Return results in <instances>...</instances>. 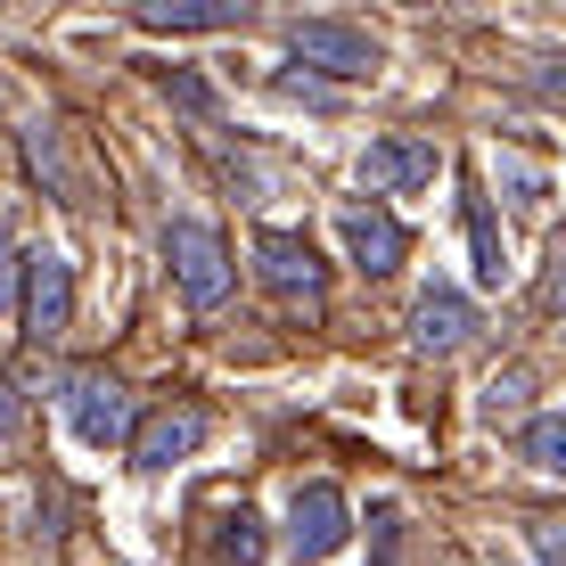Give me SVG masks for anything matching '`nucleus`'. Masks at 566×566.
<instances>
[{
    "instance_id": "1",
    "label": "nucleus",
    "mask_w": 566,
    "mask_h": 566,
    "mask_svg": "<svg viewBox=\"0 0 566 566\" xmlns=\"http://www.w3.org/2000/svg\"><path fill=\"white\" fill-rule=\"evenodd\" d=\"M287 50H296V66L321 74V83H369V74L386 66V50L369 42L361 25H337V17H296V25H287Z\"/></svg>"
},
{
    "instance_id": "2",
    "label": "nucleus",
    "mask_w": 566,
    "mask_h": 566,
    "mask_svg": "<svg viewBox=\"0 0 566 566\" xmlns=\"http://www.w3.org/2000/svg\"><path fill=\"white\" fill-rule=\"evenodd\" d=\"M165 263H172V280H181V296L198 312H213L230 296V280H239V263H230V247H222L213 222H172L165 230Z\"/></svg>"
},
{
    "instance_id": "3",
    "label": "nucleus",
    "mask_w": 566,
    "mask_h": 566,
    "mask_svg": "<svg viewBox=\"0 0 566 566\" xmlns=\"http://www.w3.org/2000/svg\"><path fill=\"white\" fill-rule=\"evenodd\" d=\"M66 419H74V436L99 443V452H107V443H132V436H140L132 395L107 378V369H74V378H66Z\"/></svg>"
},
{
    "instance_id": "4",
    "label": "nucleus",
    "mask_w": 566,
    "mask_h": 566,
    "mask_svg": "<svg viewBox=\"0 0 566 566\" xmlns=\"http://www.w3.org/2000/svg\"><path fill=\"white\" fill-rule=\"evenodd\" d=\"M345 534H354V510H345L337 484H296V510H287V558L321 566V558L345 551Z\"/></svg>"
},
{
    "instance_id": "5",
    "label": "nucleus",
    "mask_w": 566,
    "mask_h": 566,
    "mask_svg": "<svg viewBox=\"0 0 566 566\" xmlns=\"http://www.w3.org/2000/svg\"><path fill=\"white\" fill-rule=\"evenodd\" d=\"M66 321H74V271H66V255H25V337L57 345Z\"/></svg>"
},
{
    "instance_id": "6",
    "label": "nucleus",
    "mask_w": 566,
    "mask_h": 566,
    "mask_svg": "<svg viewBox=\"0 0 566 566\" xmlns=\"http://www.w3.org/2000/svg\"><path fill=\"white\" fill-rule=\"evenodd\" d=\"M255 263H263V280L280 287V296L321 304L328 271H321V255H312V239H304V230H255Z\"/></svg>"
},
{
    "instance_id": "7",
    "label": "nucleus",
    "mask_w": 566,
    "mask_h": 566,
    "mask_svg": "<svg viewBox=\"0 0 566 566\" xmlns=\"http://www.w3.org/2000/svg\"><path fill=\"white\" fill-rule=\"evenodd\" d=\"M443 172V148L419 140V132H395V140H369L361 148V181L369 189H427Z\"/></svg>"
},
{
    "instance_id": "8",
    "label": "nucleus",
    "mask_w": 566,
    "mask_h": 566,
    "mask_svg": "<svg viewBox=\"0 0 566 566\" xmlns=\"http://www.w3.org/2000/svg\"><path fill=\"white\" fill-rule=\"evenodd\" d=\"M198 443H206V411H198V402H165L156 419H140V436H132V460H140L148 476H156V468L189 460Z\"/></svg>"
},
{
    "instance_id": "9",
    "label": "nucleus",
    "mask_w": 566,
    "mask_h": 566,
    "mask_svg": "<svg viewBox=\"0 0 566 566\" xmlns=\"http://www.w3.org/2000/svg\"><path fill=\"white\" fill-rule=\"evenodd\" d=\"M468 337H476V304H468L460 287H427L411 304V345L419 354H460Z\"/></svg>"
},
{
    "instance_id": "10",
    "label": "nucleus",
    "mask_w": 566,
    "mask_h": 566,
    "mask_svg": "<svg viewBox=\"0 0 566 566\" xmlns=\"http://www.w3.org/2000/svg\"><path fill=\"white\" fill-rule=\"evenodd\" d=\"M345 247H354V263L369 280H386V271L411 255V239H402V222L386 206H345Z\"/></svg>"
},
{
    "instance_id": "11",
    "label": "nucleus",
    "mask_w": 566,
    "mask_h": 566,
    "mask_svg": "<svg viewBox=\"0 0 566 566\" xmlns=\"http://www.w3.org/2000/svg\"><path fill=\"white\" fill-rule=\"evenodd\" d=\"M140 33H230L247 25V0H140Z\"/></svg>"
},
{
    "instance_id": "12",
    "label": "nucleus",
    "mask_w": 566,
    "mask_h": 566,
    "mask_svg": "<svg viewBox=\"0 0 566 566\" xmlns=\"http://www.w3.org/2000/svg\"><path fill=\"white\" fill-rule=\"evenodd\" d=\"M525 460L551 468V476H566V411H534V419H525Z\"/></svg>"
},
{
    "instance_id": "13",
    "label": "nucleus",
    "mask_w": 566,
    "mask_h": 566,
    "mask_svg": "<svg viewBox=\"0 0 566 566\" xmlns=\"http://www.w3.org/2000/svg\"><path fill=\"white\" fill-rule=\"evenodd\" d=\"M468 247H476V280L501 287V230H493V206L468 198Z\"/></svg>"
},
{
    "instance_id": "14",
    "label": "nucleus",
    "mask_w": 566,
    "mask_h": 566,
    "mask_svg": "<svg viewBox=\"0 0 566 566\" xmlns=\"http://www.w3.org/2000/svg\"><path fill=\"white\" fill-rule=\"evenodd\" d=\"M222 558L230 566H255L263 558V517L247 510V501H239V510H222Z\"/></svg>"
},
{
    "instance_id": "15",
    "label": "nucleus",
    "mask_w": 566,
    "mask_h": 566,
    "mask_svg": "<svg viewBox=\"0 0 566 566\" xmlns=\"http://www.w3.org/2000/svg\"><path fill=\"white\" fill-rule=\"evenodd\" d=\"M501 189H510V206L534 213L542 198H551V181H542V165H525V156H501Z\"/></svg>"
},
{
    "instance_id": "16",
    "label": "nucleus",
    "mask_w": 566,
    "mask_h": 566,
    "mask_svg": "<svg viewBox=\"0 0 566 566\" xmlns=\"http://www.w3.org/2000/svg\"><path fill=\"white\" fill-rule=\"evenodd\" d=\"M525 395H534V378H525V369H501V378L484 386V419H517Z\"/></svg>"
},
{
    "instance_id": "17",
    "label": "nucleus",
    "mask_w": 566,
    "mask_h": 566,
    "mask_svg": "<svg viewBox=\"0 0 566 566\" xmlns=\"http://www.w3.org/2000/svg\"><path fill=\"white\" fill-rule=\"evenodd\" d=\"M271 91H280V99H296V107H337V91H328L321 74H296V66L271 74Z\"/></svg>"
},
{
    "instance_id": "18",
    "label": "nucleus",
    "mask_w": 566,
    "mask_h": 566,
    "mask_svg": "<svg viewBox=\"0 0 566 566\" xmlns=\"http://www.w3.org/2000/svg\"><path fill=\"white\" fill-rule=\"evenodd\" d=\"M17 280H25V255H17V230H9V213H0V312L17 304Z\"/></svg>"
},
{
    "instance_id": "19",
    "label": "nucleus",
    "mask_w": 566,
    "mask_h": 566,
    "mask_svg": "<svg viewBox=\"0 0 566 566\" xmlns=\"http://www.w3.org/2000/svg\"><path fill=\"white\" fill-rule=\"evenodd\" d=\"M534 551L542 566H566V517H534Z\"/></svg>"
},
{
    "instance_id": "20",
    "label": "nucleus",
    "mask_w": 566,
    "mask_h": 566,
    "mask_svg": "<svg viewBox=\"0 0 566 566\" xmlns=\"http://www.w3.org/2000/svg\"><path fill=\"white\" fill-rule=\"evenodd\" d=\"M534 91H542V99H566V66H558V57H542V74H534Z\"/></svg>"
},
{
    "instance_id": "21",
    "label": "nucleus",
    "mask_w": 566,
    "mask_h": 566,
    "mask_svg": "<svg viewBox=\"0 0 566 566\" xmlns=\"http://www.w3.org/2000/svg\"><path fill=\"white\" fill-rule=\"evenodd\" d=\"M172 99H181V107H198V115H206V83H198V74H172Z\"/></svg>"
},
{
    "instance_id": "22",
    "label": "nucleus",
    "mask_w": 566,
    "mask_h": 566,
    "mask_svg": "<svg viewBox=\"0 0 566 566\" xmlns=\"http://www.w3.org/2000/svg\"><path fill=\"white\" fill-rule=\"evenodd\" d=\"M542 304H566V255H558V271H551V287H542Z\"/></svg>"
},
{
    "instance_id": "23",
    "label": "nucleus",
    "mask_w": 566,
    "mask_h": 566,
    "mask_svg": "<svg viewBox=\"0 0 566 566\" xmlns=\"http://www.w3.org/2000/svg\"><path fill=\"white\" fill-rule=\"evenodd\" d=\"M9 419H17V402H9V386H0V436H9Z\"/></svg>"
}]
</instances>
